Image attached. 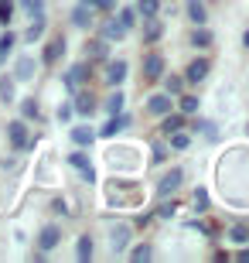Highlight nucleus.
I'll return each mask as SVG.
<instances>
[{"mask_svg":"<svg viewBox=\"0 0 249 263\" xmlns=\"http://www.w3.org/2000/svg\"><path fill=\"white\" fill-rule=\"evenodd\" d=\"M89 79H92V62H79V65H72L62 76V86L68 89V92H75L79 86H89Z\"/></svg>","mask_w":249,"mask_h":263,"instance_id":"nucleus-1","label":"nucleus"},{"mask_svg":"<svg viewBox=\"0 0 249 263\" xmlns=\"http://www.w3.org/2000/svg\"><path fill=\"white\" fill-rule=\"evenodd\" d=\"M82 55H86V62H106L109 59V41L106 38H89L86 45H82Z\"/></svg>","mask_w":249,"mask_h":263,"instance_id":"nucleus-2","label":"nucleus"},{"mask_svg":"<svg viewBox=\"0 0 249 263\" xmlns=\"http://www.w3.org/2000/svg\"><path fill=\"white\" fill-rule=\"evenodd\" d=\"M181 181H184V171H181V167H171V171H167V175L157 181V195H161V198L174 195V192L181 188Z\"/></svg>","mask_w":249,"mask_h":263,"instance_id":"nucleus-3","label":"nucleus"},{"mask_svg":"<svg viewBox=\"0 0 249 263\" xmlns=\"http://www.w3.org/2000/svg\"><path fill=\"white\" fill-rule=\"evenodd\" d=\"M126 34H130V31L116 21V14H109V17L99 24V38H106V41H126Z\"/></svg>","mask_w":249,"mask_h":263,"instance_id":"nucleus-4","label":"nucleus"},{"mask_svg":"<svg viewBox=\"0 0 249 263\" xmlns=\"http://www.w3.org/2000/svg\"><path fill=\"white\" fill-rule=\"evenodd\" d=\"M7 140H10V147H14V151H28V147H31L24 120H14V123H7Z\"/></svg>","mask_w":249,"mask_h":263,"instance_id":"nucleus-5","label":"nucleus"},{"mask_svg":"<svg viewBox=\"0 0 249 263\" xmlns=\"http://www.w3.org/2000/svg\"><path fill=\"white\" fill-rule=\"evenodd\" d=\"M72 96H75V103H72V109H75L79 117H92V113H96V96H92V92H89V89H75V92H72Z\"/></svg>","mask_w":249,"mask_h":263,"instance_id":"nucleus-6","label":"nucleus"},{"mask_svg":"<svg viewBox=\"0 0 249 263\" xmlns=\"http://www.w3.org/2000/svg\"><path fill=\"white\" fill-rule=\"evenodd\" d=\"M72 24H75L79 31H92V28H96V17H92V7L79 0L75 7H72Z\"/></svg>","mask_w":249,"mask_h":263,"instance_id":"nucleus-7","label":"nucleus"},{"mask_svg":"<svg viewBox=\"0 0 249 263\" xmlns=\"http://www.w3.org/2000/svg\"><path fill=\"white\" fill-rule=\"evenodd\" d=\"M68 51V45H65V38H51L48 45H45V51H41V62L45 65H58L62 62V55Z\"/></svg>","mask_w":249,"mask_h":263,"instance_id":"nucleus-8","label":"nucleus"},{"mask_svg":"<svg viewBox=\"0 0 249 263\" xmlns=\"http://www.w3.org/2000/svg\"><path fill=\"white\" fill-rule=\"evenodd\" d=\"M68 164H72V167H79V171H82V178H86L89 185L96 181V167H92V161H89V154H86V151H75V154H68Z\"/></svg>","mask_w":249,"mask_h":263,"instance_id":"nucleus-9","label":"nucleus"},{"mask_svg":"<svg viewBox=\"0 0 249 263\" xmlns=\"http://www.w3.org/2000/svg\"><path fill=\"white\" fill-rule=\"evenodd\" d=\"M58 243H62V229H58V226H45L38 233V250L41 253H51Z\"/></svg>","mask_w":249,"mask_h":263,"instance_id":"nucleus-10","label":"nucleus"},{"mask_svg":"<svg viewBox=\"0 0 249 263\" xmlns=\"http://www.w3.org/2000/svg\"><path fill=\"white\" fill-rule=\"evenodd\" d=\"M208 72H212V62L208 59H195L191 65H188V72H184V82H195V86H198V82L208 79Z\"/></svg>","mask_w":249,"mask_h":263,"instance_id":"nucleus-11","label":"nucleus"},{"mask_svg":"<svg viewBox=\"0 0 249 263\" xmlns=\"http://www.w3.org/2000/svg\"><path fill=\"white\" fill-rule=\"evenodd\" d=\"M171 92H157V96L147 99V113L150 117H164V113H171Z\"/></svg>","mask_w":249,"mask_h":263,"instance_id":"nucleus-12","label":"nucleus"},{"mask_svg":"<svg viewBox=\"0 0 249 263\" xmlns=\"http://www.w3.org/2000/svg\"><path fill=\"white\" fill-rule=\"evenodd\" d=\"M161 76H164V59L157 55V51H150V55L144 59V79L147 82H157Z\"/></svg>","mask_w":249,"mask_h":263,"instance_id":"nucleus-13","label":"nucleus"},{"mask_svg":"<svg viewBox=\"0 0 249 263\" xmlns=\"http://www.w3.org/2000/svg\"><path fill=\"white\" fill-rule=\"evenodd\" d=\"M45 28H48V17L45 14H38V17H31V28L21 34V41H28V45H34V41H41V34H45Z\"/></svg>","mask_w":249,"mask_h":263,"instance_id":"nucleus-14","label":"nucleus"},{"mask_svg":"<svg viewBox=\"0 0 249 263\" xmlns=\"http://www.w3.org/2000/svg\"><path fill=\"white\" fill-rule=\"evenodd\" d=\"M130 226H116V229H109V246H113V253H123L126 243H130Z\"/></svg>","mask_w":249,"mask_h":263,"instance_id":"nucleus-15","label":"nucleus"},{"mask_svg":"<svg viewBox=\"0 0 249 263\" xmlns=\"http://www.w3.org/2000/svg\"><path fill=\"white\" fill-rule=\"evenodd\" d=\"M126 127H130V113H123V109H120V113H113V120H109L99 134H103V137H116L120 130H126Z\"/></svg>","mask_w":249,"mask_h":263,"instance_id":"nucleus-16","label":"nucleus"},{"mask_svg":"<svg viewBox=\"0 0 249 263\" xmlns=\"http://www.w3.org/2000/svg\"><path fill=\"white\" fill-rule=\"evenodd\" d=\"M14 79H17V82H31V79H34V59H31V55H21V59H17V65H14Z\"/></svg>","mask_w":249,"mask_h":263,"instance_id":"nucleus-17","label":"nucleus"},{"mask_svg":"<svg viewBox=\"0 0 249 263\" xmlns=\"http://www.w3.org/2000/svg\"><path fill=\"white\" fill-rule=\"evenodd\" d=\"M96 130L89 127V123H82V127H72V144L75 147H92V140H96Z\"/></svg>","mask_w":249,"mask_h":263,"instance_id":"nucleus-18","label":"nucleus"},{"mask_svg":"<svg viewBox=\"0 0 249 263\" xmlns=\"http://www.w3.org/2000/svg\"><path fill=\"white\" fill-rule=\"evenodd\" d=\"M123 79H126V62H109L106 59V82H109V86H120Z\"/></svg>","mask_w":249,"mask_h":263,"instance_id":"nucleus-19","label":"nucleus"},{"mask_svg":"<svg viewBox=\"0 0 249 263\" xmlns=\"http://www.w3.org/2000/svg\"><path fill=\"white\" fill-rule=\"evenodd\" d=\"M188 41H191L195 48H208L212 41H215V34H212L205 24H195V31H191V38H188Z\"/></svg>","mask_w":249,"mask_h":263,"instance_id":"nucleus-20","label":"nucleus"},{"mask_svg":"<svg viewBox=\"0 0 249 263\" xmlns=\"http://www.w3.org/2000/svg\"><path fill=\"white\" fill-rule=\"evenodd\" d=\"M184 127V113L178 109V113H164V123H161V134H174V130H181Z\"/></svg>","mask_w":249,"mask_h":263,"instance_id":"nucleus-21","label":"nucleus"},{"mask_svg":"<svg viewBox=\"0 0 249 263\" xmlns=\"http://www.w3.org/2000/svg\"><path fill=\"white\" fill-rule=\"evenodd\" d=\"M188 17H191V24H205V21H208V10H205V4H201V0H188Z\"/></svg>","mask_w":249,"mask_h":263,"instance_id":"nucleus-22","label":"nucleus"},{"mask_svg":"<svg viewBox=\"0 0 249 263\" xmlns=\"http://www.w3.org/2000/svg\"><path fill=\"white\" fill-rule=\"evenodd\" d=\"M17 4L21 14H28V17H38V14H45V0H14Z\"/></svg>","mask_w":249,"mask_h":263,"instance_id":"nucleus-23","label":"nucleus"},{"mask_svg":"<svg viewBox=\"0 0 249 263\" xmlns=\"http://www.w3.org/2000/svg\"><path fill=\"white\" fill-rule=\"evenodd\" d=\"M14 86H17V79H14V76H0V99H4V103H14V99H17Z\"/></svg>","mask_w":249,"mask_h":263,"instance_id":"nucleus-24","label":"nucleus"},{"mask_svg":"<svg viewBox=\"0 0 249 263\" xmlns=\"http://www.w3.org/2000/svg\"><path fill=\"white\" fill-rule=\"evenodd\" d=\"M161 34H164V24L157 17H150V21H144V41H161Z\"/></svg>","mask_w":249,"mask_h":263,"instance_id":"nucleus-25","label":"nucleus"},{"mask_svg":"<svg viewBox=\"0 0 249 263\" xmlns=\"http://www.w3.org/2000/svg\"><path fill=\"white\" fill-rule=\"evenodd\" d=\"M75 260H82V263L92 260V236H79V243H75Z\"/></svg>","mask_w":249,"mask_h":263,"instance_id":"nucleus-26","label":"nucleus"},{"mask_svg":"<svg viewBox=\"0 0 249 263\" xmlns=\"http://www.w3.org/2000/svg\"><path fill=\"white\" fill-rule=\"evenodd\" d=\"M113 14H116V21H120L126 31H133V24H137V7H116Z\"/></svg>","mask_w":249,"mask_h":263,"instance_id":"nucleus-27","label":"nucleus"},{"mask_svg":"<svg viewBox=\"0 0 249 263\" xmlns=\"http://www.w3.org/2000/svg\"><path fill=\"white\" fill-rule=\"evenodd\" d=\"M41 117V106H38V99L28 96L24 103H21V120H38Z\"/></svg>","mask_w":249,"mask_h":263,"instance_id":"nucleus-28","label":"nucleus"},{"mask_svg":"<svg viewBox=\"0 0 249 263\" xmlns=\"http://www.w3.org/2000/svg\"><path fill=\"white\" fill-rule=\"evenodd\" d=\"M157 10H161V0H140V4H137V14H140L144 21L157 17Z\"/></svg>","mask_w":249,"mask_h":263,"instance_id":"nucleus-29","label":"nucleus"},{"mask_svg":"<svg viewBox=\"0 0 249 263\" xmlns=\"http://www.w3.org/2000/svg\"><path fill=\"white\" fill-rule=\"evenodd\" d=\"M14 14H17V4H14V0H0V24H4V28H10Z\"/></svg>","mask_w":249,"mask_h":263,"instance_id":"nucleus-30","label":"nucleus"},{"mask_svg":"<svg viewBox=\"0 0 249 263\" xmlns=\"http://www.w3.org/2000/svg\"><path fill=\"white\" fill-rule=\"evenodd\" d=\"M178 109H181L184 117L198 113V96H191V92H181V103H178Z\"/></svg>","mask_w":249,"mask_h":263,"instance_id":"nucleus-31","label":"nucleus"},{"mask_svg":"<svg viewBox=\"0 0 249 263\" xmlns=\"http://www.w3.org/2000/svg\"><path fill=\"white\" fill-rule=\"evenodd\" d=\"M167 137H171V151H188V147H191V137L181 134V130H174V134H167Z\"/></svg>","mask_w":249,"mask_h":263,"instance_id":"nucleus-32","label":"nucleus"},{"mask_svg":"<svg viewBox=\"0 0 249 263\" xmlns=\"http://www.w3.org/2000/svg\"><path fill=\"white\" fill-rule=\"evenodd\" d=\"M123 103H126V96L120 92V89H116V92H109V99H106V109H109V117H113V113H120V109H123Z\"/></svg>","mask_w":249,"mask_h":263,"instance_id":"nucleus-33","label":"nucleus"},{"mask_svg":"<svg viewBox=\"0 0 249 263\" xmlns=\"http://www.w3.org/2000/svg\"><path fill=\"white\" fill-rule=\"evenodd\" d=\"M164 89H167L171 96H181V89H184V76H167V79H164Z\"/></svg>","mask_w":249,"mask_h":263,"instance_id":"nucleus-34","label":"nucleus"},{"mask_svg":"<svg viewBox=\"0 0 249 263\" xmlns=\"http://www.w3.org/2000/svg\"><path fill=\"white\" fill-rule=\"evenodd\" d=\"M150 253H154L150 246L140 243V246H133V250H130V260H133V263H147V260H150Z\"/></svg>","mask_w":249,"mask_h":263,"instance_id":"nucleus-35","label":"nucleus"},{"mask_svg":"<svg viewBox=\"0 0 249 263\" xmlns=\"http://www.w3.org/2000/svg\"><path fill=\"white\" fill-rule=\"evenodd\" d=\"M191 205H195V212H205V209H208V192H205V188H195Z\"/></svg>","mask_w":249,"mask_h":263,"instance_id":"nucleus-36","label":"nucleus"},{"mask_svg":"<svg viewBox=\"0 0 249 263\" xmlns=\"http://www.w3.org/2000/svg\"><path fill=\"white\" fill-rule=\"evenodd\" d=\"M82 4H89L92 10H103V14H113L116 10V0H82Z\"/></svg>","mask_w":249,"mask_h":263,"instance_id":"nucleus-37","label":"nucleus"},{"mask_svg":"<svg viewBox=\"0 0 249 263\" xmlns=\"http://www.w3.org/2000/svg\"><path fill=\"white\" fill-rule=\"evenodd\" d=\"M229 239H232V243H249V226H232Z\"/></svg>","mask_w":249,"mask_h":263,"instance_id":"nucleus-38","label":"nucleus"},{"mask_svg":"<svg viewBox=\"0 0 249 263\" xmlns=\"http://www.w3.org/2000/svg\"><path fill=\"white\" fill-rule=\"evenodd\" d=\"M55 117H58V123H72V117H75V109H72V103H62Z\"/></svg>","mask_w":249,"mask_h":263,"instance_id":"nucleus-39","label":"nucleus"},{"mask_svg":"<svg viewBox=\"0 0 249 263\" xmlns=\"http://www.w3.org/2000/svg\"><path fill=\"white\" fill-rule=\"evenodd\" d=\"M157 212H161V219H171V215L178 212V202H164L161 209H157Z\"/></svg>","mask_w":249,"mask_h":263,"instance_id":"nucleus-40","label":"nucleus"},{"mask_svg":"<svg viewBox=\"0 0 249 263\" xmlns=\"http://www.w3.org/2000/svg\"><path fill=\"white\" fill-rule=\"evenodd\" d=\"M195 130H201L205 137H215V127H212V123H205V120H198V123H195Z\"/></svg>","mask_w":249,"mask_h":263,"instance_id":"nucleus-41","label":"nucleus"},{"mask_svg":"<svg viewBox=\"0 0 249 263\" xmlns=\"http://www.w3.org/2000/svg\"><path fill=\"white\" fill-rule=\"evenodd\" d=\"M167 157V151H164V144H154V161H164Z\"/></svg>","mask_w":249,"mask_h":263,"instance_id":"nucleus-42","label":"nucleus"},{"mask_svg":"<svg viewBox=\"0 0 249 263\" xmlns=\"http://www.w3.org/2000/svg\"><path fill=\"white\" fill-rule=\"evenodd\" d=\"M236 260H239V263H249V250H239V253H236Z\"/></svg>","mask_w":249,"mask_h":263,"instance_id":"nucleus-43","label":"nucleus"},{"mask_svg":"<svg viewBox=\"0 0 249 263\" xmlns=\"http://www.w3.org/2000/svg\"><path fill=\"white\" fill-rule=\"evenodd\" d=\"M7 59H10V51H4V48H0V68L7 65Z\"/></svg>","mask_w":249,"mask_h":263,"instance_id":"nucleus-44","label":"nucleus"},{"mask_svg":"<svg viewBox=\"0 0 249 263\" xmlns=\"http://www.w3.org/2000/svg\"><path fill=\"white\" fill-rule=\"evenodd\" d=\"M242 45H246V48H249V28L242 31Z\"/></svg>","mask_w":249,"mask_h":263,"instance_id":"nucleus-45","label":"nucleus"}]
</instances>
